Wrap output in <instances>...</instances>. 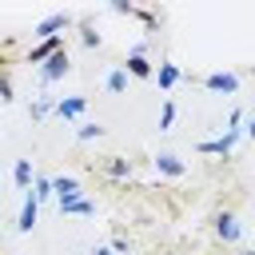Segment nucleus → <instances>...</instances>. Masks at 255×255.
I'll use <instances>...</instances> for the list:
<instances>
[{"mask_svg": "<svg viewBox=\"0 0 255 255\" xmlns=\"http://www.w3.org/2000/svg\"><path fill=\"white\" fill-rule=\"evenodd\" d=\"M108 251H112V255H128V251H131V243H128V239H124V235H116V239H112V247H108Z\"/></svg>", "mask_w": 255, "mask_h": 255, "instance_id": "nucleus-22", "label": "nucleus"}, {"mask_svg": "<svg viewBox=\"0 0 255 255\" xmlns=\"http://www.w3.org/2000/svg\"><path fill=\"white\" fill-rule=\"evenodd\" d=\"M155 84H159V92H171L179 80H183V72H179V64H171V60H163L159 68H155V76H151Z\"/></svg>", "mask_w": 255, "mask_h": 255, "instance_id": "nucleus-9", "label": "nucleus"}, {"mask_svg": "<svg viewBox=\"0 0 255 255\" xmlns=\"http://www.w3.org/2000/svg\"><path fill=\"white\" fill-rule=\"evenodd\" d=\"M243 131H247V135H251V139H255V120H251V124H247V128H243Z\"/></svg>", "mask_w": 255, "mask_h": 255, "instance_id": "nucleus-24", "label": "nucleus"}, {"mask_svg": "<svg viewBox=\"0 0 255 255\" xmlns=\"http://www.w3.org/2000/svg\"><path fill=\"white\" fill-rule=\"evenodd\" d=\"M60 48H64V40H60V36H52V40H40V44L28 52V64H44V60H48V56H56Z\"/></svg>", "mask_w": 255, "mask_h": 255, "instance_id": "nucleus-12", "label": "nucleus"}, {"mask_svg": "<svg viewBox=\"0 0 255 255\" xmlns=\"http://www.w3.org/2000/svg\"><path fill=\"white\" fill-rule=\"evenodd\" d=\"M151 163H155V171H159V175H167V179H179V175L187 171V163H183L179 155H171V151H159Z\"/></svg>", "mask_w": 255, "mask_h": 255, "instance_id": "nucleus-8", "label": "nucleus"}, {"mask_svg": "<svg viewBox=\"0 0 255 255\" xmlns=\"http://www.w3.org/2000/svg\"><path fill=\"white\" fill-rule=\"evenodd\" d=\"M84 108H88V96H64V100H56V116L60 120H76V116H84Z\"/></svg>", "mask_w": 255, "mask_h": 255, "instance_id": "nucleus-10", "label": "nucleus"}, {"mask_svg": "<svg viewBox=\"0 0 255 255\" xmlns=\"http://www.w3.org/2000/svg\"><path fill=\"white\" fill-rule=\"evenodd\" d=\"M68 24H72V16H68V12H52V16H44V20L32 28V36H40V40H52V36H56L60 28H68Z\"/></svg>", "mask_w": 255, "mask_h": 255, "instance_id": "nucleus-6", "label": "nucleus"}, {"mask_svg": "<svg viewBox=\"0 0 255 255\" xmlns=\"http://www.w3.org/2000/svg\"><path fill=\"white\" fill-rule=\"evenodd\" d=\"M48 112H56V100H48V96H40V100L28 108V116H32V120H44Z\"/></svg>", "mask_w": 255, "mask_h": 255, "instance_id": "nucleus-17", "label": "nucleus"}, {"mask_svg": "<svg viewBox=\"0 0 255 255\" xmlns=\"http://www.w3.org/2000/svg\"><path fill=\"white\" fill-rule=\"evenodd\" d=\"M12 179H16V187L28 195V187L36 183V171H32V159H16V167H12Z\"/></svg>", "mask_w": 255, "mask_h": 255, "instance_id": "nucleus-13", "label": "nucleus"}, {"mask_svg": "<svg viewBox=\"0 0 255 255\" xmlns=\"http://www.w3.org/2000/svg\"><path fill=\"white\" fill-rule=\"evenodd\" d=\"M36 219H40V203H36V195L28 191V195H24V207H20V223H16V231L28 235V231L36 227Z\"/></svg>", "mask_w": 255, "mask_h": 255, "instance_id": "nucleus-11", "label": "nucleus"}, {"mask_svg": "<svg viewBox=\"0 0 255 255\" xmlns=\"http://www.w3.org/2000/svg\"><path fill=\"white\" fill-rule=\"evenodd\" d=\"M171 124H175V104H171V100H163V112H159V131H171Z\"/></svg>", "mask_w": 255, "mask_h": 255, "instance_id": "nucleus-21", "label": "nucleus"}, {"mask_svg": "<svg viewBox=\"0 0 255 255\" xmlns=\"http://www.w3.org/2000/svg\"><path fill=\"white\" fill-rule=\"evenodd\" d=\"M143 48H147V44H135V48H131V56H128V64H124V72H128V76H135V80H151V76H155V68L147 64Z\"/></svg>", "mask_w": 255, "mask_h": 255, "instance_id": "nucleus-4", "label": "nucleus"}, {"mask_svg": "<svg viewBox=\"0 0 255 255\" xmlns=\"http://www.w3.org/2000/svg\"><path fill=\"white\" fill-rule=\"evenodd\" d=\"M104 88H108L112 96H120V92H128V72H124V64H120V68H112V72L104 76Z\"/></svg>", "mask_w": 255, "mask_h": 255, "instance_id": "nucleus-14", "label": "nucleus"}, {"mask_svg": "<svg viewBox=\"0 0 255 255\" xmlns=\"http://www.w3.org/2000/svg\"><path fill=\"white\" fill-rule=\"evenodd\" d=\"M52 199L64 207V203H72V199H84V187H80V179L76 175H52Z\"/></svg>", "mask_w": 255, "mask_h": 255, "instance_id": "nucleus-2", "label": "nucleus"}, {"mask_svg": "<svg viewBox=\"0 0 255 255\" xmlns=\"http://www.w3.org/2000/svg\"><path fill=\"white\" fill-rule=\"evenodd\" d=\"M68 72H72V60H68V48H60L56 56L44 60V68H40V84H56V80H64Z\"/></svg>", "mask_w": 255, "mask_h": 255, "instance_id": "nucleus-1", "label": "nucleus"}, {"mask_svg": "<svg viewBox=\"0 0 255 255\" xmlns=\"http://www.w3.org/2000/svg\"><path fill=\"white\" fill-rule=\"evenodd\" d=\"M239 135H243V128H227L219 139H203V143H199V151H203V155H231V147H235V139H239Z\"/></svg>", "mask_w": 255, "mask_h": 255, "instance_id": "nucleus-3", "label": "nucleus"}, {"mask_svg": "<svg viewBox=\"0 0 255 255\" xmlns=\"http://www.w3.org/2000/svg\"><path fill=\"white\" fill-rule=\"evenodd\" d=\"M100 135H104V128H100V124H80V128H76V139H80V143L100 139Z\"/></svg>", "mask_w": 255, "mask_h": 255, "instance_id": "nucleus-20", "label": "nucleus"}, {"mask_svg": "<svg viewBox=\"0 0 255 255\" xmlns=\"http://www.w3.org/2000/svg\"><path fill=\"white\" fill-rule=\"evenodd\" d=\"M104 171H108L112 179H128V175H131V159H124V155H108Z\"/></svg>", "mask_w": 255, "mask_h": 255, "instance_id": "nucleus-15", "label": "nucleus"}, {"mask_svg": "<svg viewBox=\"0 0 255 255\" xmlns=\"http://www.w3.org/2000/svg\"><path fill=\"white\" fill-rule=\"evenodd\" d=\"M60 215H96V203L92 199H72L60 207Z\"/></svg>", "mask_w": 255, "mask_h": 255, "instance_id": "nucleus-16", "label": "nucleus"}, {"mask_svg": "<svg viewBox=\"0 0 255 255\" xmlns=\"http://www.w3.org/2000/svg\"><path fill=\"white\" fill-rule=\"evenodd\" d=\"M0 100H4V104H8V100H16V96H12V80H8L4 72H0Z\"/></svg>", "mask_w": 255, "mask_h": 255, "instance_id": "nucleus-23", "label": "nucleus"}, {"mask_svg": "<svg viewBox=\"0 0 255 255\" xmlns=\"http://www.w3.org/2000/svg\"><path fill=\"white\" fill-rule=\"evenodd\" d=\"M32 187H36V191H32V195H36V203H48V199H52V179H48V175H36V183H32Z\"/></svg>", "mask_w": 255, "mask_h": 255, "instance_id": "nucleus-18", "label": "nucleus"}, {"mask_svg": "<svg viewBox=\"0 0 255 255\" xmlns=\"http://www.w3.org/2000/svg\"><path fill=\"white\" fill-rule=\"evenodd\" d=\"M215 235H219L223 243H239V239H243V223H239L231 211H219V215H215Z\"/></svg>", "mask_w": 255, "mask_h": 255, "instance_id": "nucleus-5", "label": "nucleus"}, {"mask_svg": "<svg viewBox=\"0 0 255 255\" xmlns=\"http://www.w3.org/2000/svg\"><path fill=\"white\" fill-rule=\"evenodd\" d=\"M203 88L207 92H239V76L235 72H211V76H203Z\"/></svg>", "mask_w": 255, "mask_h": 255, "instance_id": "nucleus-7", "label": "nucleus"}, {"mask_svg": "<svg viewBox=\"0 0 255 255\" xmlns=\"http://www.w3.org/2000/svg\"><path fill=\"white\" fill-rule=\"evenodd\" d=\"M92 255H112V251H108V247H96V251H92Z\"/></svg>", "mask_w": 255, "mask_h": 255, "instance_id": "nucleus-25", "label": "nucleus"}, {"mask_svg": "<svg viewBox=\"0 0 255 255\" xmlns=\"http://www.w3.org/2000/svg\"><path fill=\"white\" fill-rule=\"evenodd\" d=\"M80 40H84V48H100V44H104V36H100L92 24H80Z\"/></svg>", "mask_w": 255, "mask_h": 255, "instance_id": "nucleus-19", "label": "nucleus"}]
</instances>
